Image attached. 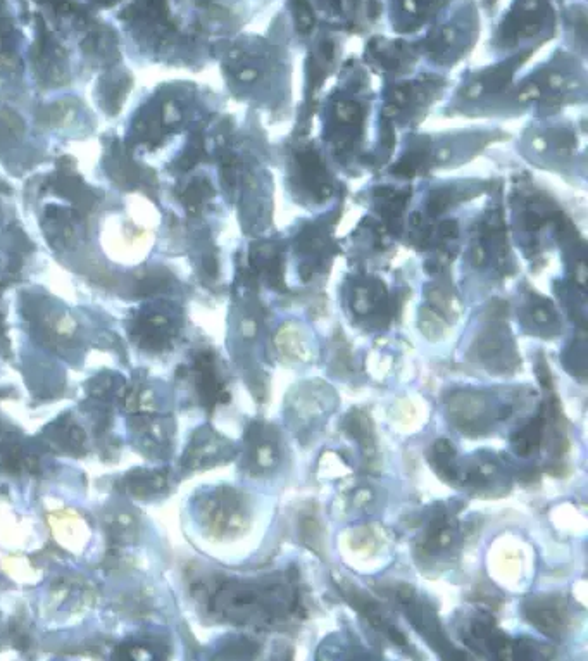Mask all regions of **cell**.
Returning <instances> with one entry per match:
<instances>
[{
    "label": "cell",
    "instance_id": "cell-4",
    "mask_svg": "<svg viewBox=\"0 0 588 661\" xmlns=\"http://www.w3.org/2000/svg\"><path fill=\"white\" fill-rule=\"evenodd\" d=\"M445 85L447 80L444 76L430 75V73L420 75L414 80L395 83L383 97V101H380L382 104L380 118L394 121L399 125H414L420 120L421 113H425L438 95L442 94Z\"/></svg>",
    "mask_w": 588,
    "mask_h": 661
},
{
    "label": "cell",
    "instance_id": "cell-12",
    "mask_svg": "<svg viewBox=\"0 0 588 661\" xmlns=\"http://www.w3.org/2000/svg\"><path fill=\"white\" fill-rule=\"evenodd\" d=\"M545 420L544 416H537L533 422L528 423L525 429H521L513 437V446L516 454L530 456L535 453L542 441H544Z\"/></svg>",
    "mask_w": 588,
    "mask_h": 661
},
{
    "label": "cell",
    "instance_id": "cell-13",
    "mask_svg": "<svg viewBox=\"0 0 588 661\" xmlns=\"http://www.w3.org/2000/svg\"><path fill=\"white\" fill-rule=\"evenodd\" d=\"M395 2L404 18L402 28H414L425 23L426 19L430 18V14L442 4V0H395Z\"/></svg>",
    "mask_w": 588,
    "mask_h": 661
},
{
    "label": "cell",
    "instance_id": "cell-11",
    "mask_svg": "<svg viewBox=\"0 0 588 661\" xmlns=\"http://www.w3.org/2000/svg\"><path fill=\"white\" fill-rule=\"evenodd\" d=\"M228 447L230 446L226 442L219 441L218 435H214L213 432H204L188 449L185 463L190 468L211 465L214 461H218L219 456H225Z\"/></svg>",
    "mask_w": 588,
    "mask_h": 661
},
{
    "label": "cell",
    "instance_id": "cell-6",
    "mask_svg": "<svg viewBox=\"0 0 588 661\" xmlns=\"http://www.w3.org/2000/svg\"><path fill=\"white\" fill-rule=\"evenodd\" d=\"M551 16V7L545 0H520L502 23L501 44L513 47L526 38L535 37L544 30Z\"/></svg>",
    "mask_w": 588,
    "mask_h": 661
},
{
    "label": "cell",
    "instance_id": "cell-16",
    "mask_svg": "<svg viewBox=\"0 0 588 661\" xmlns=\"http://www.w3.org/2000/svg\"><path fill=\"white\" fill-rule=\"evenodd\" d=\"M23 133V121L11 109L0 108V139H18Z\"/></svg>",
    "mask_w": 588,
    "mask_h": 661
},
{
    "label": "cell",
    "instance_id": "cell-9",
    "mask_svg": "<svg viewBox=\"0 0 588 661\" xmlns=\"http://www.w3.org/2000/svg\"><path fill=\"white\" fill-rule=\"evenodd\" d=\"M195 375H197V387L201 392L202 403L213 408L219 401H228L225 387L216 373L213 356L209 353H202L195 359Z\"/></svg>",
    "mask_w": 588,
    "mask_h": 661
},
{
    "label": "cell",
    "instance_id": "cell-17",
    "mask_svg": "<svg viewBox=\"0 0 588 661\" xmlns=\"http://www.w3.org/2000/svg\"><path fill=\"white\" fill-rule=\"evenodd\" d=\"M128 89H130V85L126 82L125 76L119 78V80H114V82L111 83V87H109V90L104 94V99H106V102H109V111H111V113L114 114L118 111Z\"/></svg>",
    "mask_w": 588,
    "mask_h": 661
},
{
    "label": "cell",
    "instance_id": "cell-7",
    "mask_svg": "<svg viewBox=\"0 0 588 661\" xmlns=\"http://www.w3.org/2000/svg\"><path fill=\"white\" fill-rule=\"evenodd\" d=\"M351 306L357 318H385L390 308L385 285L376 278L356 280L351 290Z\"/></svg>",
    "mask_w": 588,
    "mask_h": 661
},
{
    "label": "cell",
    "instance_id": "cell-14",
    "mask_svg": "<svg viewBox=\"0 0 588 661\" xmlns=\"http://www.w3.org/2000/svg\"><path fill=\"white\" fill-rule=\"evenodd\" d=\"M526 320H532L535 327L544 328L547 332H552L557 327L556 311L552 308V304L535 294L526 303Z\"/></svg>",
    "mask_w": 588,
    "mask_h": 661
},
{
    "label": "cell",
    "instance_id": "cell-8",
    "mask_svg": "<svg viewBox=\"0 0 588 661\" xmlns=\"http://www.w3.org/2000/svg\"><path fill=\"white\" fill-rule=\"evenodd\" d=\"M525 611L533 625L549 636H561L568 625V610L563 599H535Z\"/></svg>",
    "mask_w": 588,
    "mask_h": 661
},
{
    "label": "cell",
    "instance_id": "cell-2",
    "mask_svg": "<svg viewBox=\"0 0 588 661\" xmlns=\"http://www.w3.org/2000/svg\"><path fill=\"white\" fill-rule=\"evenodd\" d=\"M363 89V85L347 89L338 85L326 101L323 142L338 163L359 156L357 149L368 135L371 99L364 101Z\"/></svg>",
    "mask_w": 588,
    "mask_h": 661
},
{
    "label": "cell",
    "instance_id": "cell-18",
    "mask_svg": "<svg viewBox=\"0 0 588 661\" xmlns=\"http://www.w3.org/2000/svg\"><path fill=\"white\" fill-rule=\"evenodd\" d=\"M69 113H73V111H71V106H69L68 102H59V104H51V106L42 109L40 118H42V121H45L47 125H57V123L66 120Z\"/></svg>",
    "mask_w": 588,
    "mask_h": 661
},
{
    "label": "cell",
    "instance_id": "cell-15",
    "mask_svg": "<svg viewBox=\"0 0 588 661\" xmlns=\"http://www.w3.org/2000/svg\"><path fill=\"white\" fill-rule=\"evenodd\" d=\"M126 491L135 496H151L161 491L166 485L163 473H133L125 480Z\"/></svg>",
    "mask_w": 588,
    "mask_h": 661
},
{
    "label": "cell",
    "instance_id": "cell-1",
    "mask_svg": "<svg viewBox=\"0 0 588 661\" xmlns=\"http://www.w3.org/2000/svg\"><path fill=\"white\" fill-rule=\"evenodd\" d=\"M209 610L237 624H268L297 610V598L282 584L223 582L211 594Z\"/></svg>",
    "mask_w": 588,
    "mask_h": 661
},
{
    "label": "cell",
    "instance_id": "cell-5",
    "mask_svg": "<svg viewBox=\"0 0 588 661\" xmlns=\"http://www.w3.org/2000/svg\"><path fill=\"white\" fill-rule=\"evenodd\" d=\"M523 59H520V61L514 59V61H507V63L494 66V68H488V70L470 73L466 76L463 87L457 89L456 101L464 102L466 106H471V108L478 106V111L482 109V106L490 108V104L499 101V99L513 101L516 97L511 95L514 89L509 83H511L516 66L521 64Z\"/></svg>",
    "mask_w": 588,
    "mask_h": 661
},
{
    "label": "cell",
    "instance_id": "cell-10",
    "mask_svg": "<svg viewBox=\"0 0 588 661\" xmlns=\"http://www.w3.org/2000/svg\"><path fill=\"white\" fill-rule=\"evenodd\" d=\"M209 510L206 511L209 518V525L213 527L218 534L228 532L230 529L238 527V522L242 520V504L240 499L233 492L223 491L211 501Z\"/></svg>",
    "mask_w": 588,
    "mask_h": 661
},
{
    "label": "cell",
    "instance_id": "cell-3",
    "mask_svg": "<svg viewBox=\"0 0 588 661\" xmlns=\"http://www.w3.org/2000/svg\"><path fill=\"white\" fill-rule=\"evenodd\" d=\"M287 175V182L292 185V194L304 206L306 202L316 206L328 201L337 189V180L328 170L325 156L309 140L299 142L290 151Z\"/></svg>",
    "mask_w": 588,
    "mask_h": 661
}]
</instances>
